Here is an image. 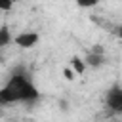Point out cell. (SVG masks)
<instances>
[{
    "label": "cell",
    "mask_w": 122,
    "mask_h": 122,
    "mask_svg": "<svg viewBox=\"0 0 122 122\" xmlns=\"http://www.w3.org/2000/svg\"><path fill=\"white\" fill-rule=\"evenodd\" d=\"M40 95L36 86L27 78L25 71L19 67L8 80V84L0 90V101L2 103H15V101H32Z\"/></svg>",
    "instance_id": "cell-1"
},
{
    "label": "cell",
    "mask_w": 122,
    "mask_h": 122,
    "mask_svg": "<svg viewBox=\"0 0 122 122\" xmlns=\"http://www.w3.org/2000/svg\"><path fill=\"white\" fill-rule=\"evenodd\" d=\"M107 107L111 109V111H114V112H122V90L120 88H111L109 92H107Z\"/></svg>",
    "instance_id": "cell-2"
},
{
    "label": "cell",
    "mask_w": 122,
    "mask_h": 122,
    "mask_svg": "<svg viewBox=\"0 0 122 122\" xmlns=\"http://www.w3.org/2000/svg\"><path fill=\"white\" fill-rule=\"evenodd\" d=\"M13 42H15L19 48L29 50V48H32V46L38 42V34H36V32H30V30H27V32H19L17 36H13Z\"/></svg>",
    "instance_id": "cell-3"
},
{
    "label": "cell",
    "mask_w": 122,
    "mask_h": 122,
    "mask_svg": "<svg viewBox=\"0 0 122 122\" xmlns=\"http://www.w3.org/2000/svg\"><path fill=\"white\" fill-rule=\"evenodd\" d=\"M86 63L92 65V67H99L103 63V57H101V48H95L88 57H86Z\"/></svg>",
    "instance_id": "cell-4"
},
{
    "label": "cell",
    "mask_w": 122,
    "mask_h": 122,
    "mask_svg": "<svg viewBox=\"0 0 122 122\" xmlns=\"http://www.w3.org/2000/svg\"><path fill=\"white\" fill-rule=\"evenodd\" d=\"M71 69H72L76 74H84V72H86V61L74 55V57H71Z\"/></svg>",
    "instance_id": "cell-5"
},
{
    "label": "cell",
    "mask_w": 122,
    "mask_h": 122,
    "mask_svg": "<svg viewBox=\"0 0 122 122\" xmlns=\"http://www.w3.org/2000/svg\"><path fill=\"white\" fill-rule=\"evenodd\" d=\"M10 40H11V38H10V30H8L6 27H2V29H0V46H8Z\"/></svg>",
    "instance_id": "cell-6"
},
{
    "label": "cell",
    "mask_w": 122,
    "mask_h": 122,
    "mask_svg": "<svg viewBox=\"0 0 122 122\" xmlns=\"http://www.w3.org/2000/svg\"><path fill=\"white\" fill-rule=\"evenodd\" d=\"M76 4L80 8H93V6L99 4V0H76Z\"/></svg>",
    "instance_id": "cell-7"
},
{
    "label": "cell",
    "mask_w": 122,
    "mask_h": 122,
    "mask_svg": "<svg viewBox=\"0 0 122 122\" xmlns=\"http://www.w3.org/2000/svg\"><path fill=\"white\" fill-rule=\"evenodd\" d=\"M13 6V0H0V10L2 11H10Z\"/></svg>",
    "instance_id": "cell-8"
},
{
    "label": "cell",
    "mask_w": 122,
    "mask_h": 122,
    "mask_svg": "<svg viewBox=\"0 0 122 122\" xmlns=\"http://www.w3.org/2000/svg\"><path fill=\"white\" fill-rule=\"evenodd\" d=\"M63 74H65V78H67V80H72L76 72H74L72 69H65V71H63Z\"/></svg>",
    "instance_id": "cell-9"
},
{
    "label": "cell",
    "mask_w": 122,
    "mask_h": 122,
    "mask_svg": "<svg viewBox=\"0 0 122 122\" xmlns=\"http://www.w3.org/2000/svg\"><path fill=\"white\" fill-rule=\"evenodd\" d=\"M116 34H118V36H120V38H122V25H120V27H118V29H116Z\"/></svg>",
    "instance_id": "cell-10"
}]
</instances>
